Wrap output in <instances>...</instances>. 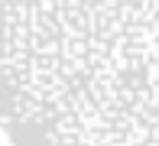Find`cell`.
<instances>
[{
	"instance_id": "cell-1",
	"label": "cell",
	"mask_w": 159,
	"mask_h": 146,
	"mask_svg": "<svg viewBox=\"0 0 159 146\" xmlns=\"http://www.w3.org/2000/svg\"><path fill=\"white\" fill-rule=\"evenodd\" d=\"M0 127L16 146H159V3H0Z\"/></svg>"
}]
</instances>
